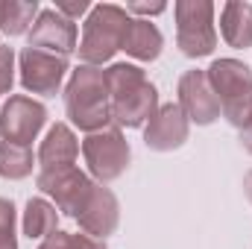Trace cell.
Masks as SVG:
<instances>
[{
  "instance_id": "7c38bea8",
  "label": "cell",
  "mask_w": 252,
  "mask_h": 249,
  "mask_svg": "<svg viewBox=\"0 0 252 249\" xmlns=\"http://www.w3.org/2000/svg\"><path fill=\"white\" fill-rule=\"evenodd\" d=\"M188 135H190V124L185 118V112L179 109V103L158 106V112L144 126V144L153 153H173V150L185 147Z\"/></svg>"
},
{
  "instance_id": "277c9868",
  "label": "cell",
  "mask_w": 252,
  "mask_h": 249,
  "mask_svg": "<svg viewBox=\"0 0 252 249\" xmlns=\"http://www.w3.org/2000/svg\"><path fill=\"white\" fill-rule=\"evenodd\" d=\"M205 76L217 94L220 118L235 129H247L252 124V67L241 59H214Z\"/></svg>"
},
{
  "instance_id": "8992f818",
  "label": "cell",
  "mask_w": 252,
  "mask_h": 249,
  "mask_svg": "<svg viewBox=\"0 0 252 249\" xmlns=\"http://www.w3.org/2000/svg\"><path fill=\"white\" fill-rule=\"evenodd\" d=\"M217 6L211 0H179L173 6L176 15V47L188 59H205L217 47V27H214Z\"/></svg>"
},
{
  "instance_id": "e0dca14e",
  "label": "cell",
  "mask_w": 252,
  "mask_h": 249,
  "mask_svg": "<svg viewBox=\"0 0 252 249\" xmlns=\"http://www.w3.org/2000/svg\"><path fill=\"white\" fill-rule=\"evenodd\" d=\"M21 226H24V235H27L30 241H44L47 235H53V232L59 229V211H56V205H53L50 199L32 196V199H27V205H24V220H21Z\"/></svg>"
},
{
  "instance_id": "44dd1931",
  "label": "cell",
  "mask_w": 252,
  "mask_h": 249,
  "mask_svg": "<svg viewBox=\"0 0 252 249\" xmlns=\"http://www.w3.org/2000/svg\"><path fill=\"white\" fill-rule=\"evenodd\" d=\"M15 226H18L15 202H12V199H6V196H0V249H18Z\"/></svg>"
},
{
  "instance_id": "2e32d148",
  "label": "cell",
  "mask_w": 252,
  "mask_h": 249,
  "mask_svg": "<svg viewBox=\"0 0 252 249\" xmlns=\"http://www.w3.org/2000/svg\"><path fill=\"white\" fill-rule=\"evenodd\" d=\"M161 47H164V35L158 32V27L153 21L132 18V24L126 30V38H124L126 56H132L138 62H156L161 56Z\"/></svg>"
},
{
  "instance_id": "d4e9b609",
  "label": "cell",
  "mask_w": 252,
  "mask_h": 249,
  "mask_svg": "<svg viewBox=\"0 0 252 249\" xmlns=\"http://www.w3.org/2000/svg\"><path fill=\"white\" fill-rule=\"evenodd\" d=\"M241 147L252 156V124L247 126V129H241Z\"/></svg>"
},
{
  "instance_id": "5b68a950",
  "label": "cell",
  "mask_w": 252,
  "mask_h": 249,
  "mask_svg": "<svg viewBox=\"0 0 252 249\" xmlns=\"http://www.w3.org/2000/svg\"><path fill=\"white\" fill-rule=\"evenodd\" d=\"M82 158H85L88 176L97 185H109V182L121 179L126 173V167H129V161H132V150H129L124 129H118L112 124L106 129H100V132L85 135Z\"/></svg>"
},
{
  "instance_id": "6da1fadb",
  "label": "cell",
  "mask_w": 252,
  "mask_h": 249,
  "mask_svg": "<svg viewBox=\"0 0 252 249\" xmlns=\"http://www.w3.org/2000/svg\"><path fill=\"white\" fill-rule=\"evenodd\" d=\"M109 100H112V124L118 129H141L158 112V88L147 79L138 64L115 62L106 67Z\"/></svg>"
},
{
  "instance_id": "52a82bcc",
  "label": "cell",
  "mask_w": 252,
  "mask_h": 249,
  "mask_svg": "<svg viewBox=\"0 0 252 249\" xmlns=\"http://www.w3.org/2000/svg\"><path fill=\"white\" fill-rule=\"evenodd\" d=\"M35 185H38V190L44 196L53 199V205H56L59 214H67V217L76 220V214L91 199L97 182L73 164V167H56V170H38Z\"/></svg>"
},
{
  "instance_id": "9a60e30c",
  "label": "cell",
  "mask_w": 252,
  "mask_h": 249,
  "mask_svg": "<svg viewBox=\"0 0 252 249\" xmlns=\"http://www.w3.org/2000/svg\"><path fill=\"white\" fill-rule=\"evenodd\" d=\"M220 32H223V41L235 50L252 47V3H238V0L223 3Z\"/></svg>"
},
{
  "instance_id": "d6986e66",
  "label": "cell",
  "mask_w": 252,
  "mask_h": 249,
  "mask_svg": "<svg viewBox=\"0 0 252 249\" xmlns=\"http://www.w3.org/2000/svg\"><path fill=\"white\" fill-rule=\"evenodd\" d=\"M35 156L30 147H18V144H9V141H0V176L9 179V182H21L27 176H32V167H35Z\"/></svg>"
},
{
  "instance_id": "4316f807",
  "label": "cell",
  "mask_w": 252,
  "mask_h": 249,
  "mask_svg": "<svg viewBox=\"0 0 252 249\" xmlns=\"http://www.w3.org/2000/svg\"><path fill=\"white\" fill-rule=\"evenodd\" d=\"M0 47H3V44H0Z\"/></svg>"
},
{
  "instance_id": "9c48e42d",
  "label": "cell",
  "mask_w": 252,
  "mask_h": 249,
  "mask_svg": "<svg viewBox=\"0 0 252 249\" xmlns=\"http://www.w3.org/2000/svg\"><path fill=\"white\" fill-rule=\"evenodd\" d=\"M44 124H47L44 103H38L27 94H15L0 106V138L9 144L32 147V141H38Z\"/></svg>"
},
{
  "instance_id": "484cf974",
  "label": "cell",
  "mask_w": 252,
  "mask_h": 249,
  "mask_svg": "<svg viewBox=\"0 0 252 249\" xmlns=\"http://www.w3.org/2000/svg\"><path fill=\"white\" fill-rule=\"evenodd\" d=\"M244 193H247V199H250V205H252V170L244 176Z\"/></svg>"
},
{
  "instance_id": "603a6c76",
  "label": "cell",
  "mask_w": 252,
  "mask_h": 249,
  "mask_svg": "<svg viewBox=\"0 0 252 249\" xmlns=\"http://www.w3.org/2000/svg\"><path fill=\"white\" fill-rule=\"evenodd\" d=\"M164 9H167V3H161V0H153V3H147V0H129L126 3V12L135 15V18H144V21H150V15H161Z\"/></svg>"
},
{
  "instance_id": "8fae6325",
  "label": "cell",
  "mask_w": 252,
  "mask_h": 249,
  "mask_svg": "<svg viewBox=\"0 0 252 249\" xmlns=\"http://www.w3.org/2000/svg\"><path fill=\"white\" fill-rule=\"evenodd\" d=\"M176 94H179V109L185 112L188 124L211 126L214 121H220V103H217L214 88L208 85L205 70H185L179 76Z\"/></svg>"
},
{
  "instance_id": "ac0fdd59",
  "label": "cell",
  "mask_w": 252,
  "mask_h": 249,
  "mask_svg": "<svg viewBox=\"0 0 252 249\" xmlns=\"http://www.w3.org/2000/svg\"><path fill=\"white\" fill-rule=\"evenodd\" d=\"M41 6L38 0H0V35H24L32 30Z\"/></svg>"
},
{
  "instance_id": "30bf717a",
  "label": "cell",
  "mask_w": 252,
  "mask_h": 249,
  "mask_svg": "<svg viewBox=\"0 0 252 249\" xmlns=\"http://www.w3.org/2000/svg\"><path fill=\"white\" fill-rule=\"evenodd\" d=\"M27 47L44 50V53H56V56H70L79 47V30L73 21H67L56 9H41L32 30L27 32Z\"/></svg>"
},
{
  "instance_id": "7402d4cb",
  "label": "cell",
  "mask_w": 252,
  "mask_h": 249,
  "mask_svg": "<svg viewBox=\"0 0 252 249\" xmlns=\"http://www.w3.org/2000/svg\"><path fill=\"white\" fill-rule=\"evenodd\" d=\"M15 70H18V56L12 47H0V97L12 91L15 85Z\"/></svg>"
},
{
  "instance_id": "5bb4252c",
  "label": "cell",
  "mask_w": 252,
  "mask_h": 249,
  "mask_svg": "<svg viewBox=\"0 0 252 249\" xmlns=\"http://www.w3.org/2000/svg\"><path fill=\"white\" fill-rule=\"evenodd\" d=\"M79 158V138L67 124H56L47 129L44 141L38 144L35 161L38 170H56V167H73Z\"/></svg>"
},
{
  "instance_id": "ffe728a7",
  "label": "cell",
  "mask_w": 252,
  "mask_h": 249,
  "mask_svg": "<svg viewBox=\"0 0 252 249\" xmlns=\"http://www.w3.org/2000/svg\"><path fill=\"white\" fill-rule=\"evenodd\" d=\"M38 249H109L106 247V241H97V238H91V235H85V232H79V235H73V232H62V229H56L53 235H47Z\"/></svg>"
},
{
  "instance_id": "4fadbf2b",
  "label": "cell",
  "mask_w": 252,
  "mask_h": 249,
  "mask_svg": "<svg viewBox=\"0 0 252 249\" xmlns=\"http://www.w3.org/2000/svg\"><path fill=\"white\" fill-rule=\"evenodd\" d=\"M76 223H79V232H85L97 241H106L109 235H115L121 226V202H118L115 190L106 185L94 187L91 199L76 214Z\"/></svg>"
},
{
  "instance_id": "ba28073f",
  "label": "cell",
  "mask_w": 252,
  "mask_h": 249,
  "mask_svg": "<svg viewBox=\"0 0 252 249\" xmlns=\"http://www.w3.org/2000/svg\"><path fill=\"white\" fill-rule=\"evenodd\" d=\"M67 70H70L67 59L56 53H44L35 47H24L18 53V79L27 94H38V97L59 94Z\"/></svg>"
},
{
  "instance_id": "7a4b0ae2",
  "label": "cell",
  "mask_w": 252,
  "mask_h": 249,
  "mask_svg": "<svg viewBox=\"0 0 252 249\" xmlns=\"http://www.w3.org/2000/svg\"><path fill=\"white\" fill-rule=\"evenodd\" d=\"M64 115L85 135L112 126V100L103 67L79 64L76 70H70V79L64 85Z\"/></svg>"
},
{
  "instance_id": "3957f363",
  "label": "cell",
  "mask_w": 252,
  "mask_h": 249,
  "mask_svg": "<svg viewBox=\"0 0 252 249\" xmlns=\"http://www.w3.org/2000/svg\"><path fill=\"white\" fill-rule=\"evenodd\" d=\"M132 24V15L118 3H97L91 6L85 24H82V38H79V59L82 64H100L112 62L118 50H124L126 30Z\"/></svg>"
},
{
  "instance_id": "cb8c5ba5",
  "label": "cell",
  "mask_w": 252,
  "mask_h": 249,
  "mask_svg": "<svg viewBox=\"0 0 252 249\" xmlns=\"http://www.w3.org/2000/svg\"><path fill=\"white\" fill-rule=\"evenodd\" d=\"M56 12L64 15L67 21H73L76 24V18H88V12H91V3L88 0H56Z\"/></svg>"
}]
</instances>
